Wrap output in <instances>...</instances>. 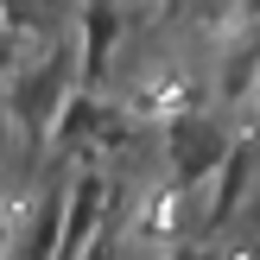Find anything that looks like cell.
<instances>
[{"label": "cell", "mask_w": 260, "mask_h": 260, "mask_svg": "<svg viewBox=\"0 0 260 260\" xmlns=\"http://www.w3.org/2000/svg\"><path fill=\"white\" fill-rule=\"evenodd\" d=\"M70 83H76V51L70 45L51 51V57H38V63H25V70L7 83V114L38 140V146L51 140L57 114L70 108Z\"/></svg>", "instance_id": "6da1fadb"}, {"label": "cell", "mask_w": 260, "mask_h": 260, "mask_svg": "<svg viewBox=\"0 0 260 260\" xmlns=\"http://www.w3.org/2000/svg\"><path fill=\"white\" fill-rule=\"evenodd\" d=\"M229 146H235V140H229V127L216 121V114H203V108H178L172 127H165V172H172V184H178V190L210 184V178L222 172Z\"/></svg>", "instance_id": "7a4b0ae2"}, {"label": "cell", "mask_w": 260, "mask_h": 260, "mask_svg": "<svg viewBox=\"0 0 260 260\" xmlns=\"http://www.w3.org/2000/svg\"><path fill=\"white\" fill-rule=\"evenodd\" d=\"M102 210H108V178H102L95 165H76V172H70V197H63V241H57V260H83V254H89Z\"/></svg>", "instance_id": "3957f363"}, {"label": "cell", "mask_w": 260, "mask_h": 260, "mask_svg": "<svg viewBox=\"0 0 260 260\" xmlns=\"http://www.w3.org/2000/svg\"><path fill=\"white\" fill-rule=\"evenodd\" d=\"M114 38H121V7L114 0H83V38H76V76L89 89L108 76V57H114Z\"/></svg>", "instance_id": "277c9868"}, {"label": "cell", "mask_w": 260, "mask_h": 260, "mask_svg": "<svg viewBox=\"0 0 260 260\" xmlns=\"http://www.w3.org/2000/svg\"><path fill=\"white\" fill-rule=\"evenodd\" d=\"M63 197H70V172H57L32 203V229H25V260H57V241H63Z\"/></svg>", "instance_id": "5b68a950"}, {"label": "cell", "mask_w": 260, "mask_h": 260, "mask_svg": "<svg viewBox=\"0 0 260 260\" xmlns=\"http://www.w3.org/2000/svg\"><path fill=\"white\" fill-rule=\"evenodd\" d=\"M248 172H254V134L229 146L222 172H216V210L203 216V235H222V229H229V216H235L241 197H248Z\"/></svg>", "instance_id": "8992f818"}, {"label": "cell", "mask_w": 260, "mask_h": 260, "mask_svg": "<svg viewBox=\"0 0 260 260\" xmlns=\"http://www.w3.org/2000/svg\"><path fill=\"white\" fill-rule=\"evenodd\" d=\"M254 76H260V38L229 51V63H222V102H248L254 95Z\"/></svg>", "instance_id": "52a82bcc"}, {"label": "cell", "mask_w": 260, "mask_h": 260, "mask_svg": "<svg viewBox=\"0 0 260 260\" xmlns=\"http://www.w3.org/2000/svg\"><path fill=\"white\" fill-rule=\"evenodd\" d=\"M51 7H57V0H0V25H7L13 38H19V32H45Z\"/></svg>", "instance_id": "ba28073f"}, {"label": "cell", "mask_w": 260, "mask_h": 260, "mask_svg": "<svg viewBox=\"0 0 260 260\" xmlns=\"http://www.w3.org/2000/svg\"><path fill=\"white\" fill-rule=\"evenodd\" d=\"M7 127H13V114H7V95H0V165H7Z\"/></svg>", "instance_id": "9c48e42d"}, {"label": "cell", "mask_w": 260, "mask_h": 260, "mask_svg": "<svg viewBox=\"0 0 260 260\" xmlns=\"http://www.w3.org/2000/svg\"><path fill=\"white\" fill-rule=\"evenodd\" d=\"M165 260H210V248H172Z\"/></svg>", "instance_id": "30bf717a"}, {"label": "cell", "mask_w": 260, "mask_h": 260, "mask_svg": "<svg viewBox=\"0 0 260 260\" xmlns=\"http://www.w3.org/2000/svg\"><path fill=\"white\" fill-rule=\"evenodd\" d=\"M7 63H13V32L0 25V70H7Z\"/></svg>", "instance_id": "8fae6325"}, {"label": "cell", "mask_w": 260, "mask_h": 260, "mask_svg": "<svg viewBox=\"0 0 260 260\" xmlns=\"http://www.w3.org/2000/svg\"><path fill=\"white\" fill-rule=\"evenodd\" d=\"M0 260H7V216H0Z\"/></svg>", "instance_id": "7c38bea8"}]
</instances>
